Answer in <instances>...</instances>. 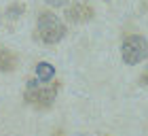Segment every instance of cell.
Masks as SVG:
<instances>
[{"label": "cell", "mask_w": 148, "mask_h": 136, "mask_svg": "<svg viewBox=\"0 0 148 136\" xmlns=\"http://www.w3.org/2000/svg\"><path fill=\"white\" fill-rule=\"evenodd\" d=\"M144 81H146V83H148V72H146V77H144Z\"/></svg>", "instance_id": "8"}, {"label": "cell", "mask_w": 148, "mask_h": 136, "mask_svg": "<svg viewBox=\"0 0 148 136\" xmlns=\"http://www.w3.org/2000/svg\"><path fill=\"white\" fill-rule=\"evenodd\" d=\"M57 96V85H40V81H28L25 85V92H23V98L25 102L34 104L38 108H49L53 102H55Z\"/></svg>", "instance_id": "2"}, {"label": "cell", "mask_w": 148, "mask_h": 136, "mask_svg": "<svg viewBox=\"0 0 148 136\" xmlns=\"http://www.w3.org/2000/svg\"><path fill=\"white\" fill-rule=\"evenodd\" d=\"M121 53H123L125 64H140L142 60L148 56V43L144 36L140 34H131L123 40V47H121Z\"/></svg>", "instance_id": "3"}, {"label": "cell", "mask_w": 148, "mask_h": 136, "mask_svg": "<svg viewBox=\"0 0 148 136\" xmlns=\"http://www.w3.org/2000/svg\"><path fill=\"white\" fill-rule=\"evenodd\" d=\"M66 15H68V19L74 22V24H83V22L93 19V6L89 2H85V0H76L72 6H68Z\"/></svg>", "instance_id": "4"}, {"label": "cell", "mask_w": 148, "mask_h": 136, "mask_svg": "<svg viewBox=\"0 0 148 136\" xmlns=\"http://www.w3.org/2000/svg\"><path fill=\"white\" fill-rule=\"evenodd\" d=\"M47 2L53 4V6H64L66 2H68V0H47Z\"/></svg>", "instance_id": "7"}, {"label": "cell", "mask_w": 148, "mask_h": 136, "mask_svg": "<svg viewBox=\"0 0 148 136\" xmlns=\"http://www.w3.org/2000/svg\"><path fill=\"white\" fill-rule=\"evenodd\" d=\"M53 74H55V68H53L51 64L40 62L36 66V81H40V83H49V81L53 79Z\"/></svg>", "instance_id": "6"}, {"label": "cell", "mask_w": 148, "mask_h": 136, "mask_svg": "<svg viewBox=\"0 0 148 136\" xmlns=\"http://www.w3.org/2000/svg\"><path fill=\"white\" fill-rule=\"evenodd\" d=\"M38 36L45 45H57L59 40L66 36V26L55 13L51 11H42L38 15V24H36Z\"/></svg>", "instance_id": "1"}, {"label": "cell", "mask_w": 148, "mask_h": 136, "mask_svg": "<svg viewBox=\"0 0 148 136\" xmlns=\"http://www.w3.org/2000/svg\"><path fill=\"white\" fill-rule=\"evenodd\" d=\"M17 66V56L6 47H0V72H11Z\"/></svg>", "instance_id": "5"}]
</instances>
